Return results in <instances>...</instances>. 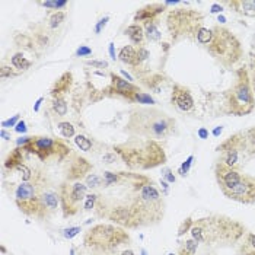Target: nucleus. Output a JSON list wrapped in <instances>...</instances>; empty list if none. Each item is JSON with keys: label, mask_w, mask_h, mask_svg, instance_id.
Wrapping results in <instances>:
<instances>
[{"label": "nucleus", "mask_w": 255, "mask_h": 255, "mask_svg": "<svg viewBox=\"0 0 255 255\" xmlns=\"http://www.w3.org/2000/svg\"><path fill=\"white\" fill-rule=\"evenodd\" d=\"M247 235V228L225 215H209L193 220L190 236L209 248L234 247Z\"/></svg>", "instance_id": "nucleus-1"}, {"label": "nucleus", "mask_w": 255, "mask_h": 255, "mask_svg": "<svg viewBox=\"0 0 255 255\" xmlns=\"http://www.w3.org/2000/svg\"><path fill=\"white\" fill-rule=\"evenodd\" d=\"M177 130L175 118L156 108H136L130 113L124 131L141 138H168Z\"/></svg>", "instance_id": "nucleus-2"}, {"label": "nucleus", "mask_w": 255, "mask_h": 255, "mask_svg": "<svg viewBox=\"0 0 255 255\" xmlns=\"http://www.w3.org/2000/svg\"><path fill=\"white\" fill-rule=\"evenodd\" d=\"M114 150L128 169L147 171L166 162L162 144L152 138L131 137L126 143L114 146Z\"/></svg>", "instance_id": "nucleus-3"}, {"label": "nucleus", "mask_w": 255, "mask_h": 255, "mask_svg": "<svg viewBox=\"0 0 255 255\" xmlns=\"http://www.w3.org/2000/svg\"><path fill=\"white\" fill-rule=\"evenodd\" d=\"M133 207L138 219L140 228L155 226L165 216V200L159 188L149 177L138 182L134 191Z\"/></svg>", "instance_id": "nucleus-4"}, {"label": "nucleus", "mask_w": 255, "mask_h": 255, "mask_svg": "<svg viewBox=\"0 0 255 255\" xmlns=\"http://www.w3.org/2000/svg\"><path fill=\"white\" fill-rule=\"evenodd\" d=\"M255 95L251 78L247 69H238L235 82L222 94V113L235 117L248 116L254 111Z\"/></svg>", "instance_id": "nucleus-5"}, {"label": "nucleus", "mask_w": 255, "mask_h": 255, "mask_svg": "<svg viewBox=\"0 0 255 255\" xmlns=\"http://www.w3.org/2000/svg\"><path fill=\"white\" fill-rule=\"evenodd\" d=\"M220 153L219 162L242 171L244 163L255 157V127L238 131L216 147Z\"/></svg>", "instance_id": "nucleus-6"}, {"label": "nucleus", "mask_w": 255, "mask_h": 255, "mask_svg": "<svg viewBox=\"0 0 255 255\" xmlns=\"http://www.w3.org/2000/svg\"><path fill=\"white\" fill-rule=\"evenodd\" d=\"M131 238L127 229L110 225L98 223L89 228L83 235V245L97 254H114L121 247L130 244Z\"/></svg>", "instance_id": "nucleus-7"}, {"label": "nucleus", "mask_w": 255, "mask_h": 255, "mask_svg": "<svg viewBox=\"0 0 255 255\" xmlns=\"http://www.w3.org/2000/svg\"><path fill=\"white\" fill-rule=\"evenodd\" d=\"M212 39L206 47V51L217 60L223 67L232 69L244 56V48L241 41L228 28L222 25L212 26Z\"/></svg>", "instance_id": "nucleus-8"}, {"label": "nucleus", "mask_w": 255, "mask_h": 255, "mask_svg": "<svg viewBox=\"0 0 255 255\" xmlns=\"http://www.w3.org/2000/svg\"><path fill=\"white\" fill-rule=\"evenodd\" d=\"M166 26L174 42L196 41L198 31L204 26V15L194 9H174L168 13Z\"/></svg>", "instance_id": "nucleus-9"}, {"label": "nucleus", "mask_w": 255, "mask_h": 255, "mask_svg": "<svg viewBox=\"0 0 255 255\" xmlns=\"http://www.w3.org/2000/svg\"><path fill=\"white\" fill-rule=\"evenodd\" d=\"M47 179L41 175H32L31 181L20 182L15 191V204L26 216L42 220V190Z\"/></svg>", "instance_id": "nucleus-10"}, {"label": "nucleus", "mask_w": 255, "mask_h": 255, "mask_svg": "<svg viewBox=\"0 0 255 255\" xmlns=\"http://www.w3.org/2000/svg\"><path fill=\"white\" fill-rule=\"evenodd\" d=\"M25 152L32 153L38 157L41 162H47L51 157H57V160H63L70 155V147L60 138L47 137V136H32L28 137V141L19 146Z\"/></svg>", "instance_id": "nucleus-11"}, {"label": "nucleus", "mask_w": 255, "mask_h": 255, "mask_svg": "<svg viewBox=\"0 0 255 255\" xmlns=\"http://www.w3.org/2000/svg\"><path fill=\"white\" fill-rule=\"evenodd\" d=\"M60 209L64 219L73 217L80 212V206L85 203L88 196V185L82 184L80 181L70 182L64 181L59 185Z\"/></svg>", "instance_id": "nucleus-12"}, {"label": "nucleus", "mask_w": 255, "mask_h": 255, "mask_svg": "<svg viewBox=\"0 0 255 255\" xmlns=\"http://www.w3.org/2000/svg\"><path fill=\"white\" fill-rule=\"evenodd\" d=\"M226 198L241 203V204H254L255 203V178L245 174L242 181L234 190L225 194Z\"/></svg>", "instance_id": "nucleus-13"}, {"label": "nucleus", "mask_w": 255, "mask_h": 255, "mask_svg": "<svg viewBox=\"0 0 255 255\" xmlns=\"http://www.w3.org/2000/svg\"><path fill=\"white\" fill-rule=\"evenodd\" d=\"M105 92H108L110 95H117V97H121V98H126L130 102H134V98L140 92V89L136 85L120 78L116 73H111V83L105 89Z\"/></svg>", "instance_id": "nucleus-14"}, {"label": "nucleus", "mask_w": 255, "mask_h": 255, "mask_svg": "<svg viewBox=\"0 0 255 255\" xmlns=\"http://www.w3.org/2000/svg\"><path fill=\"white\" fill-rule=\"evenodd\" d=\"M171 102L181 113H191L196 108V99L193 97L191 91L179 83H174V86H172Z\"/></svg>", "instance_id": "nucleus-15"}, {"label": "nucleus", "mask_w": 255, "mask_h": 255, "mask_svg": "<svg viewBox=\"0 0 255 255\" xmlns=\"http://www.w3.org/2000/svg\"><path fill=\"white\" fill-rule=\"evenodd\" d=\"M92 169V165L80 156H75V159L70 162L69 168H67V175H66V181L70 182H76L80 181L82 178L88 177L89 171Z\"/></svg>", "instance_id": "nucleus-16"}, {"label": "nucleus", "mask_w": 255, "mask_h": 255, "mask_svg": "<svg viewBox=\"0 0 255 255\" xmlns=\"http://www.w3.org/2000/svg\"><path fill=\"white\" fill-rule=\"evenodd\" d=\"M166 10V4L165 3H152L147 4L141 9H138L134 15V22H152L156 20V18Z\"/></svg>", "instance_id": "nucleus-17"}, {"label": "nucleus", "mask_w": 255, "mask_h": 255, "mask_svg": "<svg viewBox=\"0 0 255 255\" xmlns=\"http://www.w3.org/2000/svg\"><path fill=\"white\" fill-rule=\"evenodd\" d=\"M223 4L229 6L239 15L255 18V0H226Z\"/></svg>", "instance_id": "nucleus-18"}, {"label": "nucleus", "mask_w": 255, "mask_h": 255, "mask_svg": "<svg viewBox=\"0 0 255 255\" xmlns=\"http://www.w3.org/2000/svg\"><path fill=\"white\" fill-rule=\"evenodd\" d=\"M72 82H73V75L70 72H66L63 73L57 82L54 83V86L51 88V97L53 98H59V97H63L66 92H69L70 86H72Z\"/></svg>", "instance_id": "nucleus-19"}, {"label": "nucleus", "mask_w": 255, "mask_h": 255, "mask_svg": "<svg viewBox=\"0 0 255 255\" xmlns=\"http://www.w3.org/2000/svg\"><path fill=\"white\" fill-rule=\"evenodd\" d=\"M118 59L121 60L123 63L137 69L138 67V56H137V48H134L133 45H126L120 50Z\"/></svg>", "instance_id": "nucleus-20"}, {"label": "nucleus", "mask_w": 255, "mask_h": 255, "mask_svg": "<svg viewBox=\"0 0 255 255\" xmlns=\"http://www.w3.org/2000/svg\"><path fill=\"white\" fill-rule=\"evenodd\" d=\"M124 34L130 38V41L134 44V45H143V39H144V28L143 25H138V23H133L130 26L126 28Z\"/></svg>", "instance_id": "nucleus-21"}, {"label": "nucleus", "mask_w": 255, "mask_h": 255, "mask_svg": "<svg viewBox=\"0 0 255 255\" xmlns=\"http://www.w3.org/2000/svg\"><path fill=\"white\" fill-rule=\"evenodd\" d=\"M23 152L25 150L22 147H19V146L16 149H13L9 153V156L6 157V160H4V168L13 171V169H18L20 165H23Z\"/></svg>", "instance_id": "nucleus-22"}, {"label": "nucleus", "mask_w": 255, "mask_h": 255, "mask_svg": "<svg viewBox=\"0 0 255 255\" xmlns=\"http://www.w3.org/2000/svg\"><path fill=\"white\" fill-rule=\"evenodd\" d=\"M239 255H255V232H248L239 247Z\"/></svg>", "instance_id": "nucleus-23"}, {"label": "nucleus", "mask_w": 255, "mask_h": 255, "mask_svg": "<svg viewBox=\"0 0 255 255\" xmlns=\"http://www.w3.org/2000/svg\"><path fill=\"white\" fill-rule=\"evenodd\" d=\"M144 28V35L147 37V39L150 41H159L162 38V34L159 31V22L156 20H152V22H146L143 25Z\"/></svg>", "instance_id": "nucleus-24"}, {"label": "nucleus", "mask_w": 255, "mask_h": 255, "mask_svg": "<svg viewBox=\"0 0 255 255\" xmlns=\"http://www.w3.org/2000/svg\"><path fill=\"white\" fill-rule=\"evenodd\" d=\"M53 110L59 117H64L67 114V102L63 97L53 99Z\"/></svg>", "instance_id": "nucleus-25"}, {"label": "nucleus", "mask_w": 255, "mask_h": 255, "mask_svg": "<svg viewBox=\"0 0 255 255\" xmlns=\"http://www.w3.org/2000/svg\"><path fill=\"white\" fill-rule=\"evenodd\" d=\"M12 64H13L16 69H19V70H28V69L31 67V61L25 59L20 53L15 54V56L12 57Z\"/></svg>", "instance_id": "nucleus-26"}, {"label": "nucleus", "mask_w": 255, "mask_h": 255, "mask_svg": "<svg viewBox=\"0 0 255 255\" xmlns=\"http://www.w3.org/2000/svg\"><path fill=\"white\" fill-rule=\"evenodd\" d=\"M59 130L61 133V136L66 138H70L75 136V127L70 123H60Z\"/></svg>", "instance_id": "nucleus-27"}, {"label": "nucleus", "mask_w": 255, "mask_h": 255, "mask_svg": "<svg viewBox=\"0 0 255 255\" xmlns=\"http://www.w3.org/2000/svg\"><path fill=\"white\" fill-rule=\"evenodd\" d=\"M97 203H98V194H88L86 198H85V203H83V209L86 212L95 210Z\"/></svg>", "instance_id": "nucleus-28"}, {"label": "nucleus", "mask_w": 255, "mask_h": 255, "mask_svg": "<svg viewBox=\"0 0 255 255\" xmlns=\"http://www.w3.org/2000/svg\"><path fill=\"white\" fill-rule=\"evenodd\" d=\"M86 185H88L89 188H98L101 185H104V178L98 177V175H95V174H89V175L86 177Z\"/></svg>", "instance_id": "nucleus-29"}, {"label": "nucleus", "mask_w": 255, "mask_h": 255, "mask_svg": "<svg viewBox=\"0 0 255 255\" xmlns=\"http://www.w3.org/2000/svg\"><path fill=\"white\" fill-rule=\"evenodd\" d=\"M75 140H76V144L80 147V150L89 152V150L92 149V141L88 137H85V136H76Z\"/></svg>", "instance_id": "nucleus-30"}, {"label": "nucleus", "mask_w": 255, "mask_h": 255, "mask_svg": "<svg viewBox=\"0 0 255 255\" xmlns=\"http://www.w3.org/2000/svg\"><path fill=\"white\" fill-rule=\"evenodd\" d=\"M64 19H66V13L59 10V12H56V13H53V15L50 16V26H51V28H57V26H60V25L63 23V20Z\"/></svg>", "instance_id": "nucleus-31"}, {"label": "nucleus", "mask_w": 255, "mask_h": 255, "mask_svg": "<svg viewBox=\"0 0 255 255\" xmlns=\"http://www.w3.org/2000/svg\"><path fill=\"white\" fill-rule=\"evenodd\" d=\"M191 226H193V219H191V217H187V219L181 223V226L178 228V238L184 236L185 234H190Z\"/></svg>", "instance_id": "nucleus-32"}, {"label": "nucleus", "mask_w": 255, "mask_h": 255, "mask_svg": "<svg viewBox=\"0 0 255 255\" xmlns=\"http://www.w3.org/2000/svg\"><path fill=\"white\" fill-rule=\"evenodd\" d=\"M137 56H138V67L137 69H134V70H138V69L141 67V64L150 57V53L147 51V48H146L144 45H140V47H137Z\"/></svg>", "instance_id": "nucleus-33"}, {"label": "nucleus", "mask_w": 255, "mask_h": 255, "mask_svg": "<svg viewBox=\"0 0 255 255\" xmlns=\"http://www.w3.org/2000/svg\"><path fill=\"white\" fill-rule=\"evenodd\" d=\"M80 232H82V228H80V226L67 228V229H64V231H63V236H64L66 239H72V238H75L76 235H79Z\"/></svg>", "instance_id": "nucleus-34"}, {"label": "nucleus", "mask_w": 255, "mask_h": 255, "mask_svg": "<svg viewBox=\"0 0 255 255\" xmlns=\"http://www.w3.org/2000/svg\"><path fill=\"white\" fill-rule=\"evenodd\" d=\"M193 160H194V156L191 155V156H188V159L181 165V168H179V174H181V177H185V175L188 174V171H190V166H191Z\"/></svg>", "instance_id": "nucleus-35"}, {"label": "nucleus", "mask_w": 255, "mask_h": 255, "mask_svg": "<svg viewBox=\"0 0 255 255\" xmlns=\"http://www.w3.org/2000/svg\"><path fill=\"white\" fill-rule=\"evenodd\" d=\"M39 4H42L44 7H54L59 12L60 7H64L67 4V1L66 0H60V1H41Z\"/></svg>", "instance_id": "nucleus-36"}, {"label": "nucleus", "mask_w": 255, "mask_h": 255, "mask_svg": "<svg viewBox=\"0 0 255 255\" xmlns=\"http://www.w3.org/2000/svg\"><path fill=\"white\" fill-rule=\"evenodd\" d=\"M134 102H138V104H155V101L150 98V95H146L143 92H138L134 98Z\"/></svg>", "instance_id": "nucleus-37"}, {"label": "nucleus", "mask_w": 255, "mask_h": 255, "mask_svg": "<svg viewBox=\"0 0 255 255\" xmlns=\"http://www.w3.org/2000/svg\"><path fill=\"white\" fill-rule=\"evenodd\" d=\"M89 54H92V50H91L89 47H85V45H80V48L76 51V56H78V57L89 56Z\"/></svg>", "instance_id": "nucleus-38"}, {"label": "nucleus", "mask_w": 255, "mask_h": 255, "mask_svg": "<svg viewBox=\"0 0 255 255\" xmlns=\"http://www.w3.org/2000/svg\"><path fill=\"white\" fill-rule=\"evenodd\" d=\"M88 66H92V67H98V69H104V67H108V63L107 61H97V60H92V61H86Z\"/></svg>", "instance_id": "nucleus-39"}, {"label": "nucleus", "mask_w": 255, "mask_h": 255, "mask_svg": "<svg viewBox=\"0 0 255 255\" xmlns=\"http://www.w3.org/2000/svg\"><path fill=\"white\" fill-rule=\"evenodd\" d=\"M107 20H108V16H105L104 19L99 20V23L97 25V28H95V32H97V34H98V32H101L102 26H105V25H107Z\"/></svg>", "instance_id": "nucleus-40"}, {"label": "nucleus", "mask_w": 255, "mask_h": 255, "mask_svg": "<svg viewBox=\"0 0 255 255\" xmlns=\"http://www.w3.org/2000/svg\"><path fill=\"white\" fill-rule=\"evenodd\" d=\"M178 255H197V254H193V253L187 251L182 245H179V244H178Z\"/></svg>", "instance_id": "nucleus-41"}, {"label": "nucleus", "mask_w": 255, "mask_h": 255, "mask_svg": "<svg viewBox=\"0 0 255 255\" xmlns=\"http://www.w3.org/2000/svg\"><path fill=\"white\" fill-rule=\"evenodd\" d=\"M18 118H19V116H15V117L12 118V120L3 121V123H1V126H3V127H7V126H13V124H15V121H16Z\"/></svg>", "instance_id": "nucleus-42"}, {"label": "nucleus", "mask_w": 255, "mask_h": 255, "mask_svg": "<svg viewBox=\"0 0 255 255\" xmlns=\"http://www.w3.org/2000/svg\"><path fill=\"white\" fill-rule=\"evenodd\" d=\"M163 177L166 178V179H168L169 182H174V181H175V177H174V175H171V171H169V169H166V171H165Z\"/></svg>", "instance_id": "nucleus-43"}, {"label": "nucleus", "mask_w": 255, "mask_h": 255, "mask_svg": "<svg viewBox=\"0 0 255 255\" xmlns=\"http://www.w3.org/2000/svg\"><path fill=\"white\" fill-rule=\"evenodd\" d=\"M15 130H16V131H22V133H23V131H26V127H25V123H23V121H20V123H18V126H16V128H15Z\"/></svg>", "instance_id": "nucleus-44"}, {"label": "nucleus", "mask_w": 255, "mask_h": 255, "mask_svg": "<svg viewBox=\"0 0 255 255\" xmlns=\"http://www.w3.org/2000/svg\"><path fill=\"white\" fill-rule=\"evenodd\" d=\"M222 10H223V7H222L220 4H213L210 12H212V13H219V12H222Z\"/></svg>", "instance_id": "nucleus-45"}, {"label": "nucleus", "mask_w": 255, "mask_h": 255, "mask_svg": "<svg viewBox=\"0 0 255 255\" xmlns=\"http://www.w3.org/2000/svg\"><path fill=\"white\" fill-rule=\"evenodd\" d=\"M198 136H200L201 138H207L209 133H207V130H206V128H200V130H198Z\"/></svg>", "instance_id": "nucleus-46"}, {"label": "nucleus", "mask_w": 255, "mask_h": 255, "mask_svg": "<svg viewBox=\"0 0 255 255\" xmlns=\"http://www.w3.org/2000/svg\"><path fill=\"white\" fill-rule=\"evenodd\" d=\"M104 160H107L105 163H113V160H114V155H107V156H104Z\"/></svg>", "instance_id": "nucleus-47"}, {"label": "nucleus", "mask_w": 255, "mask_h": 255, "mask_svg": "<svg viewBox=\"0 0 255 255\" xmlns=\"http://www.w3.org/2000/svg\"><path fill=\"white\" fill-rule=\"evenodd\" d=\"M120 255H136V254H134V251H131V250H124V251H123Z\"/></svg>", "instance_id": "nucleus-48"}, {"label": "nucleus", "mask_w": 255, "mask_h": 255, "mask_svg": "<svg viewBox=\"0 0 255 255\" xmlns=\"http://www.w3.org/2000/svg\"><path fill=\"white\" fill-rule=\"evenodd\" d=\"M110 53L113 56V60H116V54H114V44H110Z\"/></svg>", "instance_id": "nucleus-49"}, {"label": "nucleus", "mask_w": 255, "mask_h": 255, "mask_svg": "<svg viewBox=\"0 0 255 255\" xmlns=\"http://www.w3.org/2000/svg\"><path fill=\"white\" fill-rule=\"evenodd\" d=\"M222 130H223V128H222V127H217L216 130H215V131H213V136H219V134H220V133H222Z\"/></svg>", "instance_id": "nucleus-50"}, {"label": "nucleus", "mask_w": 255, "mask_h": 255, "mask_svg": "<svg viewBox=\"0 0 255 255\" xmlns=\"http://www.w3.org/2000/svg\"><path fill=\"white\" fill-rule=\"evenodd\" d=\"M1 137L9 138V137H10V136H9V134H7V133H6V131H4V130H3V131H1Z\"/></svg>", "instance_id": "nucleus-51"}, {"label": "nucleus", "mask_w": 255, "mask_h": 255, "mask_svg": "<svg viewBox=\"0 0 255 255\" xmlns=\"http://www.w3.org/2000/svg\"><path fill=\"white\" fill-rule=\"evenodd\" d=\"M41 101H42V98L38 99V102H37V105H35V111H38V107H39V104H41Z\"/></svg>", "instance_id": "nucleus-52"}, {"label": "nucleus", "mask_w": 255, "mask_h": 255, "mask_svg": "<svg viewBox=\"0 0 255 255\" xmlns=\"http://www.w3.org/2000/svg\"><path fill=\"white\" fill-rule=\"evenodd\" d=\"M203 255H216V254H215V253H210V251H209V254H207V253H204Z\"/></svg>", "instance_id": "nucleus-53"}, {"label": "nucleus", "mask_w": 255, "mask_h": 255, "mask_svg": "<svg viewBox=\"0 0 255 255\" xmlns=\"http://www.w3.org/2000/svg\"><path fill=\"white\" fill-rule=\"evenodd\" d=\"M169 255H174V254H169Z\"/></svg>", "instance_id": "nucleus-54"}]
</instances>
